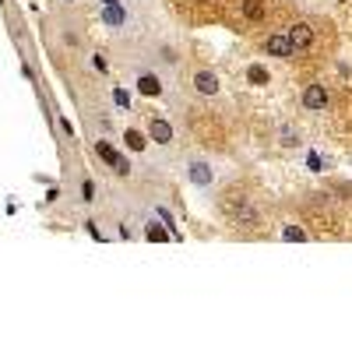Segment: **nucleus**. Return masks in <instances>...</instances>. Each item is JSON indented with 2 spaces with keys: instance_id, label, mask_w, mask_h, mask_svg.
<instances>
[{
  "instance_id": "nucleus-10",
  "label": "nucleus",
  "mask_w": 352,
  "mask_h": 352,
  "mask_svg": "<svg viewBox=\"0 0 352 352\" xmlns=\"http://www.w3.org/2000/svg\"><path fill=\"white\" fill-rule=\"evenodd\" d=\"M141 240H148V243H169V240H173V232H169L162 222H155V219H144V226H141Z\"/></svg>"
},
{
  "instance_id": "nucleus-19",
  "label": "nucleus",
  "mask_w": 352,
  "mask_h": 352,
  "mask_svg": "<svg viewBox=\"0 0 352 352\" xmlns=\"http://www.w3.org/2000/svg\"><path fill=\"white\" fill-rule=\"evenodd\" d=\"M81 184H85V187H81V194H85V201H92V194H96V190H92V180H81Z\"/></svg>"
},
{
  "instance_id": "nucleus-3",
  "label": "nucleus",
  "mask_w": 352,
  "mask_h": 352,
  "mask_svg": "<svg viewBox=\"0 0 352 352\" xmlns=\"http://www.w3.org/2000/svg\"><path fill=\"white\" fill-rule=\"evenodd\" d=\"M134 85H138V92H141L144 99H159V96L166 92L162 74H159V67H152V64H138V67H134Z\"/></svg>"
},
{
  "instance_id": "nucleus-2",
  "label": "nucleus",
  "mask_w": 352,
  "mask_h": 352,
  "mask_svg": "<svg viewBox=\"0 0 352 352\" xmlns=\"http://www.w3.org/2000/svg\"><path fill=\"white\" fill-rule=\"evenodd\" d=\"M96 155H99V159H102V166H109L116 176H124V180L131 176V159H127L120 148H116L113 141H106V138H96Z\"/></svg>"
},
{
  "instance_id": "nucleus-12",
  "label": "nucleus",
  "mask_w": 352,
  "mask_h": 352,
  "mask_svg": "<svg viewBox=\"0 0 352 352\" xmlns=\"http://www.w3.org/2000/svg\"><path fill=\"white\" fill-rule=\"evenodd\" d=\"M124 141H127V148H131L134 155H144V152H148V134H141V131H134V127L124 131Z\"/></svg>"
},
{
  "instance_id": "nucleus-14",
  "label": "nucleus",
  "mask_w": 352,
  "mask_h": 352,
  "mask_svg": "<svg viewBox=\"0 0 352 352\" xmlns=\"http://www.w3.org/2000/svg\"><path fill=\"white\" fill-rule=\"evenodd\" d=\"M278 236H282L285 243H307V240H310V236H307V229L296 226V222H285V226L278 229Z\"/></svg>"
},
{
  "instance_id": "nucleus-1",
  "label": "nucleus",
  "mask_w": 352,
  "mask_h": 352,
  "mask_svg": "<svg viewBox=\"0 0 352 352\" xmlns=\"http://www.w3.org/2000/svg\"><path fill=\"white\" fill-rule=\"evenodd\" d=\"M99 21L106 25V28H113V32H131L134 28V11L127 8V0H120V4H102L99 8Z\"/></svg>"
},
{
  "instance_id": "nucleus-6",
  "label": "nucleus",
  "mask_w": 352,
  "mask_h": 352,
  "mask_svg": "<svg viewBox=\"0 0 352 352\" xmlns=\"http://www.w3.org/2000/svg\"><path fill=\"white\" fill-rule=\"evenodd\" d=\"M300 106L307 109V113H324L328 106H331V92L320 81H314V85H307L303 92H300Z\"/></svg>"
},
{
  "instance_id": "nucleus-9",
  "label": "nucleus",
  "mask_w": 352,
  "mask_h": 352,
  "mask_svg": "<svg viewBox=\"0 0 352 352\" xmlns=\"http://www.w3.org/2000/svg\"><path fill=\"white\" fill-rule=\"evenodd\" d=\"M261 46H264V53H268V56H278V60H289V56H292V43H289L285 32H272Z\"/></svg>"
},
{
  "instance_id": "nucleus-8",
  "label": "nucleus",
  "mask_w": 352,
  "mask_h": 352,
  "mask_svg": "<svg viewBox=\"0 0 352 352\" xmlns=\"http://www.w3.org/2000/svg\"><path fill=\"white\" fill-rule=\"evenodd\" d=\"M285 36H289V43H292V53H303V50H310V46L317 43V28H314L310 21H292V25L285 28Z\"/></svg>"
},
{
  "instance_id": "nucleus-7",
  "label": "nucleus",
  "mask_w": 352,
  "mask_h": 352,
  "mask_svg": "<svg viewBox=\"0 0 352 352\" xmlns=\"http://www.w3.org/2000/svg\"><path fill=\"white\" fill-rule=\"evenodd\" d=\"M144 127H148V144H159V148H173L176 144V127L166 120V116H152Z\"/></svg>"
},
{
  "instance_id": "nucleus-18",
  "label": "nucleus",
  "mask_w": 352,
  "mask_h": 352,
  "mask_svg": "<svg viewBox=\"0 0 352 352\" xmlns=\"http://www.w3.org/2000/svg\"><path fill=\"white\" fill-rule=\"evenodd\" d=\"M113 102L120 109H131V92H127V88H113Z\"/></svg>"
},
{
  "instance_id": "nucleus-13",
  "label": "nucleus",
  "mask_w": 352,
  "mask_h": 352,
  "mask_svg": "<svg viewBox=\"0 0 352 352\" xmlns=\"http://www.w3.org/2000/svg\"><path fill=\"white\" fill-rule=\"evenodd\" d=\"M278 144H282V148H300V144H303V134L292 127V124H282V127H278Z\"/></svg>"
},
{
  "instance_id": "nucleus-16",
  "label": "nucleus",
  "mask_w": 352,
  "mask_h": 352,
  "mask_svg": "<svg viewBox=\"0 0 352 352\" xmlns=\"http://www.w3.org/2000/svg\"><path fill=\"white\" fill-rule=\"evenodd\" d=\"M257 222H261L257 208H250V204H243V208H236V226H243V229H254Z\"/></svg>"
},
{
  "instance_id": "nucleus-22",
  "label": "nucleus",
  "mask_w": 352,
  "mask_h": 352,
  "mask_svg": "<svg viewBox=\"0 0 352 352\" xmlns=\"http://www.w3.org/2000/svg\"><path fill=\"white\" fill-rule=\"evenodd\" d=\"M60 4H78V0H60Z\"/></svg>"
},
{
  "instance_id": "nucleus-5",
  "label": "nucleus",
  "mask_w": 352,
  "mask_h": 352,
  "mask_svg": "<svg viewBox=\"0 0 352 352\" xmlns=\"http://www.w3.org/2000/svg\"><path fill=\"white\" fill-rule=\"evenodd\" d=\"M187 184L194 190H208L215 184V166L208 159H190L187 162Z\"/></svg>"
},
{
  "instance_id": "nucleus-15",
  "label": "nucleus",
  "mask_w": 352,
  "mask_h": 352,
  "mask_svg": "<svg viewBox=\"0 0 352 352\" xmlns=\"http://www.w3.org/2000/svg\"><path fill=\"white\" fill-rule=\"evenodd\" d=\"M247 81L257 85V88H264V85H272V71L264 67V64H250L247 67Z\"/></svg>"
},
{
  "instance_id": "nucleus-4",
  "label": "nucleus",
  "mask_w": 352,
  "mask_h": 352,
  "mask_svg": "<svg viewBox=\"0 0 352 352\" xmlns=\"http://www.w3.org/2000/svg\"><path fill=\"white\" fill-rule=\"evenodd\" d=\"M190 88H194L201 99H215V96L222 92V78H219L212 67H197V71L190 74Z\"/></svg>"
},
{
  "instance_id": "nucleus-11",
  "label": "nucleus",
  "mask_w": 352,
  "mask_h": 352,
  "mask_svg": "<svg viewBox=\"0 0 352 352\" xmlns=\"http://www.w3.org/2000/svg\"><path fill=\"white\" fill-rule=\"evenodd\" d=\"M240 14L250 25H257V21H264V14H268V4H264V0H240Z\"/></svg>"
},
{
  "instance_id": "nucleus-17",
  "label": "nucleus",
  "mask_w": 352,
  "mask_h": 352,
  "mask_svg": "<svg viewBox=\"0 0 352 352\" xmlns=\"http://www.w3.org/2000/svg\"><path fill=\"white\" fill-rule=\"evenodd\" d=\"M88 67H92L96 74H109V64H106L102 53H88Z\"/></svg>"
},
{
  "instance_id": "nucleus-20",
  "label": "nucleus",
  "mask_w": 352,
  "mask_h": 352,
  "mask_svg": "<svg viewBox=\"0 0 352 352\" xmlns=\"http://www.w3.org/2000/svg\"><path fill=\"white\" fill-rule=\"evenodd\" d=\"M194 4H201V8H208V4H212V0H194Z\"/></svg>"
},
{
  "instance_id": "nucleus-21",
  "label": "nucleus",
  "mask_w": 352,
  "mask_h": 352,
  "mask_svg": "<svg viewBox=\"0 0 352 352\" xmlns=\"http://www.w3.org/2000/svg\"><path fill=\"white\" fill-rule=\"evenodd\" d=\"M99 4H120V0H99Z\"/></svg>"
}]
</instances>
